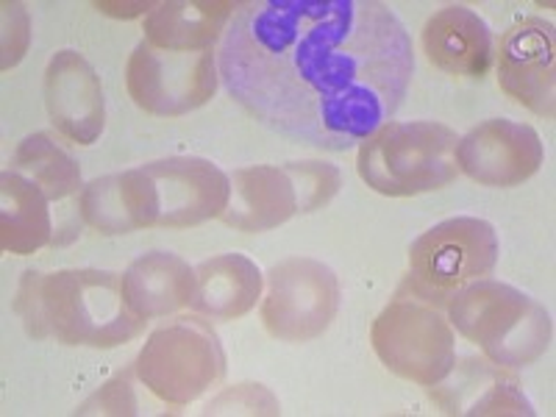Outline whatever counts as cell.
I'll list each match as a JSON object with an SVG mask.
<instances>
[{
	"mask_svg": "<svg viewBox=\"0 0 556 417\" xmlns=\"http://www.w3.org/2000/svg\"><path fill=\"white\" fill-rule=\"evenodd\" d=\"M217 73L278 137L342 153L395 117L415 51L379 0H248L223 31Z\"/></svg>",
	"mask_w": 556,
	"mask_h": 417,
	"instance_id": "1",
	"label": "cell"
},
{
	"mask_svg": "<svg viewBox=\"0 0 556 417\" xmlns=\"http://www.w3.org/2000/svg\"><path fill=\"white\" fill-rule=\"evenodd\" d=\"M14 312L31 340L96 351L128 345L148 326L123 301L121 273L98 267L26 270L14 295Z\"/></svg>",
	"mask_w": 556,
	"mask_h": 417,
	"instance_id": "2",
	"label": "cell"
},
{
	"mask_svg": "<svg viewBox=\"0 0 556 417\" xmlns=\"http://www.w3.org/2000/svg\"><path fill=\"white\" fill-rule=\"evenodd\" d=\"M445 317L465 340L481 348L484 359L506 370L534 365L554 340L548 309L529 292L495 278L462 287L445 304Z\"/></svg>",
	"mask_w": 556,
	"mask_h": 417,
	"instance_id": "3",
	"label": "cell"
},
{
	"mask_svg": "<svg viewBox=\"0 0 556 417\" xmlns=\"http://www.w3.org/2000/svg\"><path fill=\"white\" fill-rule=\"evenodd\" d=\"M454 128L434 121L387 123L359 146L356 170L374 192L387 198H415L456 181Z\"/></svg>",
	"mask_w": 556,
	"mask_h": 417,
	"instance_id": "4",
	"label": "cell"
},
{
	"mask_svg": "<svg viewBox=\"0 0 556 417\" xmlns=\"http://www.w3.org/2000/svg\"><path fill=\"white\" fill-rule=\"evenodd\" d=\"M134 367L153 399L181 409L223 384L226 351L212 323L192 312L153 329Z\"/></svg>",
	"mask_w": 556,
	"mask_h": 417,
	"instance_id": "5",
	"label": "cell"
},
{
	"mask_svg": "<svg viewBox=\"0 0 556 417\" xmlns=\"http://www.w3.org/2000/svg\"><path fill=\"white\" fill-rule=\"evenodd\" d=\"M370 345L381 365L417 387H434L456 362V334L443 306L401 287L370 326Z\"/></svg>",
	"mask_w": 556,
	"mask_h": 417,
	"instance_id": "6",
	"label": "cell"
},
{
	"mask_svg": "<svg viewBox=\"0 0 556 417\" xmlns=\"http://www.w3.org/2000/svg\"><path fill=\"white\" fill-rule=\"evenodd\" d=\"M498 260L501 242L493 223L481 217H448L412 242L404 285L429 304L445 306L462 287L490 276Z\"/></svg>",
	"mask_w": 556,
	"mask_h": 417,
	"instance_id": "7",
	"label": "cell"
},
{
	"mask_svg": "<svg viewBox=\"0 0 556 417\" xmlns=\"http://www.w3.org/2000/svg\"><path fill=\"white\" fill-rule=\"evenodd\" d=\"M342 287L337 273L309 256H290L270 267L262 292V323L281 342H312L340 315Z\"/></svg>",
	"mask_w": 556,
	"mask_h": 417,
	"instance_id": "8",
	"label": "cell"
},
{
	"mask_svg": "<svg viewBox=\"0 0 556 417\" xmlns=\"http://www.w3.org/2000/svg\"><path fill=\"white\" fill-rule=\"evenodd\" d=\"M217 84L215 51H162L142 39L126 64L128 96L153 117H184L206 106L215 98Z\"/></svg>",
	"mask_w": 556,
	"mask_h": 417,
	"instance_id": "9",
	"label": "cell"
},
{
	"mask_svg": "<svg viewBox=\"0 0 556 417\" xmlns=\"http://www.w3.org/2000/svg\"><path fill=\"white\" fill-rule=\"evenodd\" d=\"M151 181L153 228H192L226 212L231 178L201 156H167L139 165Z\"/></svg>",
	"mask_w": 556,
	"mask_h": 417,
	"instance_id": "10",
	"label": "cell"
},
{
	"mask_svg": "<svg viewBox=\"0 0 556 417\" xmlns=\"http://www.w3.org/2000/svg\"><path fill=\"white\" fill-rule=\"evenodd\" d=\"M545 148L540 134L526 123L493 117L470 128L456 142V167L470 181L509 190L529 181L543 167Z\"/></svg>",
	"mask_w": 556,
	"mask_h": 417,
	"instance_id": "11",
	"label": "cell"
},
{
	"mask_svg": "<svg viewBox=\"0 0 556 417\" xmlns=\"http://www.w3.org/2000/svg\"><path fill=\"white\" fill-rule=\"evenodd\" d=\"M498 87L529 112L551 121L556 112V34L554 23L526 17L501 37Z\"/></svg>",
	"mask_w": 556,
	"mask_h": 417,
	"instance_id": "12",
	"label": "cell"
},
{
	"mask_svg": "<svg viewBox=\"0 0 556 417\" xmlns=\"http://www.w3.org/2000/svg\"><path fill=\"white\" fill-rule=\"evenodd\" d=\"M45 106L53 128L73 146H96L106 128L101 76L70 48L53 53L45 67Z\"/></svg>",
	"mask_w": 556,
	"mask_h": 417,
	"instance_id": "13",
	"label": "cell"
},
{
	"mask_svg": "<svg viewBox=\"0 0 556 417\" xmlns=\"http://www.w3.org/2000/svg\"><path fill=\"white\" fill-rule=\"evenodd\" d=\"M429 395L445 415L462 417H534L538 409L526 399L523 387L506 367L490 359L454 362L451 374L440 384L429 387Z\"/></svg>",
	"mask_w": 556,
	"mask_h": 417,
	"instance_id": "14",
	"label": "cell"
},
{
	"mask_svg": "<svg viewBox=\"0 0 556 417\" xmlns=\"http://www.w3.org/2000/svg\"><path fill=\"white\" fill-rule=\"evenodd\" d=\"M424 53L440 73L454 78H484L495 62L493 31L473 9L451 3L426 20Z\"/></svg>",
	"mask_w": 556,
	"mask_h": 417,
	"instance_id": "15",
	"label": "cell"
},
{
	"mask_svg": "<svg viewBox=\"0 0 556 417\" xmlns=\"http://www.w3.org/2000/svg\"><path fill=\"white\" fill-rule=\"evenodd\" d=\"M195 267L173 251H148L121 273L123 301L139 320H165L190 309L195 298Z\"/></svg>",
	"mask_w": 556,
	"mask_h": 417,
	"instance_id": "16",
	"label": "cell"
},
{
	"mask_svg": "<svg viewBox=\"0 0 556 417\" xmlns=\"http://www.w3.org/2000/svg\"><path fill=\"white\" fill-rule=\"evenodd\" d=\"M231 195L220 220L242 235H262L298 215V198L285 167L251 165L231 173Z\"/></svg>",
	"mask_w": 556,
	"mask_h": 417,
	"instance_id": "17",
	"label": "cell"
},
{
	"mask_svg": "<svg viewBox=\"0 0 556 417\" xmlns=\"http://www.w3.org/2000/svg\"><path fill=\"white\" fill-rule=\"evenodd\" d=\"M190 309L206 320H240L262 301L265 273L245 253H220L195 267Z\"/></svg>",
	"mask_w": 556,
	"mask_h": 417,
	"instance_id": "18",
	"label": "cell"
},
{
	"mask_svg": "<svg viewBox=\"0 0 556 417\" xmlns=\"http://www.w3.org/2000/svg\"><path fill=\"white\" fill-rule=\"evenodd\" d=\"M237 3H212V0H170L156 3L146 17V42L162 51H215L223 39L228 20Z\"/></svg>",
	"mask_w": 556,
	"mask_h": 417,
	"instance_id": "19",
	"label": "cell"
},
{
	"mask_svg": "<svg viewBox=\"0 0 556 417\" xmlns=\"http://www.w3.org/2000/svg\"><path fill=\"white\" fill-rule=\"evenodd\" d=\"M53 203L31 178L17 170L0 176V248L14 256H31L53 245Z\"/></svg>",
	"mask_w": 556,
	"mask_h": 417,
	"instance_id": "20",
	"label": "cell"
},
{
	"mask_svg": "<svg viewBox=\"0 0 556 417\" xmlns=\"http://www.w3.org/2000/svg\"><path fill=\"white\" fill-rule=\"evenodd\" d=\"M12 170L31 178L39 190L48 195V201L67 203L70 198H78L84 190L81 167L62 146L59 139L48 131L28 134L17 146L12 156Z\"/></svg>",
	"mask_w": 556,
	"mask_h": 417,
	"instance_id": "21",
	"label": "cell"
},
{
	"mask_svg": "<svg viewBox=\"0 0 556 417\" xmlns=\"http://www.w3.org/2000/svg\"><path fill=\"white\" fill-rule=\"evenodd\" d=\"M78 215H81V223L96 228L103 237H121L137 231L126 195H123L121 173L92 178L89 184H84L81 195H78Z\"/></svg>",
	"mask_w": 556,
	"mask_h": 417,
	"instance_id": "22",
	"label": "cell"
},
{
	"mask_svg": "<svg viewBox=\"0 0 556 417\" xmlns=\"http://www.w3.org/2000/svg\"><path fill=\"white\" fill-rule=\"evenodd\" d=\"M142 392H148V387L139 381L137 367L134 362L123 370L112 376L96 395H89L84 404H78L73 409V415L81 417H131V415H165L170 409H162V401L142 399Z\"/></svg>",
	"mask_w": 556,
	"mask_h": 417,
	"instance_id": "23",
	"label": "cell"
},
{
	"mask_svg": "<svg viewBox=\"0 0 556 417\" xmlns=\"http://www.w3.org/2000/svg\"><path fill=\"white\" fill-rule=\"evenodd\" d=\"M285 173L290 176L292 187H295L298 198V215H309L317 212L331 198L340 192L342 173L331 162H320V159H306V162H287Z\"/></svg>",
	"mask_w": 556,
	"mask_h": 417,
	"instance_id": "24",
	"label": "cell"
},
{
	"mask_svg": "<svg viewBox=\"0 0 556 417\" xmlns=\"http://www.w3.org/2000/svg\"><path fill=\"white\" fill-rule=\"evenodd\" d=\"M198 415H245V417H276L281 415V404L278 399L267 390L265 384H256V381H242V384L226 387L220 390L212 401L203 404V409H198Z\"/></svg>",
	"mask_w": 556,
	"mask_h": 417,
	"instance_id": "25",
	"label": "cell"
},
{
	"mask_svg": "<svg viewBox=\"0 0 556 417\" xmlns=\"http://www.w3.org/2000/svg\"><path fill=\"white\" fill-rule=\"evenodd\" d=\"M31 42V20L23 3H3V70L26 56Z\"/></svg>",
	"mask_w": 556,
	"mask_h": 417,
	"instance_id": "26",
	"label": "cell"
}]
</instances>
